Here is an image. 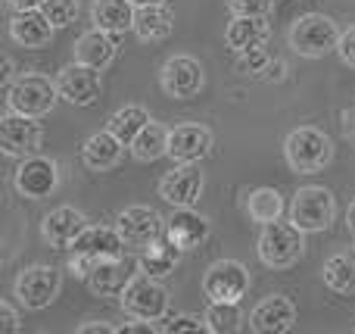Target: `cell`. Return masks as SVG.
Segmentation results:
<instances>
[{"label": "cell", "mask_w": 355, "mask_h": 334, "mask_svg": "<svg viewBox=\"0 0 355 334\" xmlns=\"http://www.w3.org/2000/svg\"><path fill=\"white\" fill-rule=\"evenodd\" d=\"M284 212V197L277 187H256L246 194V216L256 225H268L277 222Z\"/></svg>", "instance_id": "obj_30"}, {"label": "cell", "mask_w": 355, "mask_h": 334, "mask_svg": "<svg viewBox=\"0 0 355 334\" xmlns=\"http://www.w3.org/2000/svg\"><path fill=\"white\" fill-rule=\"evenodd\" d=\"M271 35L268 16H234L225 28V44L234 53H243V50L262 47Z\"/></svg>", "instance_id": "obj_22"}, {"label": "cell", "mask_w": 355, "mask_h": 334, "mask_svg": "<svg viewBox=\"0 0 355 334\" xmlns=\"http://www.w3.org/2000/svg\"><path fill=\"white\" fill-rule=\"evenodd\" d=\"M340 35L343 31L337 28V22L331 16H324V12H306V16H300L290 25L287 44L293 53L306 56V60H321V56L337 50Z\"/></svg>", "instance_id": "obj_3"}, {"label": "cell", "mask_w": 355, "mask_h": 334, "mask_svg": "<svg viewBox=\"0 0 355 334\" xmlns=\"http://www.w3.org/2000/svg\"><path fill=\"white\" fill-rule=\"evenodd\" d=\"M119 235L125 237L128 247H147V244L159 241V235L166 231V219L153 210V206H128L119 212L116 219Z\"/></svg>", "instance_id": "obj_14"}, {"label": "cell", "mask_w": 355, "mask_h": 334, "mask_svg": "<svg viewBox=\"0 0 355 334\" xmlns=\"http://www.w3.org/2000/svg\"><path fill=\"white\" fill-rule=\"evenodd\" d=\"M75 60L103 72V69L116 60V41H112V35L94 25L91 31H85V35L75 41Z\"/></svg>", "instance_id": "obj_23"}, {"label": "cell", "mask_w": 355, "mask_h": 334, "mask_svg": "<svg viewBox=\"0 0 355 334\" xmlns=\"http://www.w3.org/2000/svg\"><path fill=\"white\" fill-rule=\"evenodd\" d=\"M209 235H212V225L193 206H175V212L166 219V237L175 247H181L184 253L202 247L209 241Z\"/></svg>", "instance_id": "obj_15"}, {"label": "cell", "mask_w": 355, "mask_h": 334, "mask_svg": "<svg viewBox=\"0 0 355 334\" xmlns=\"http://www.w3.org/2000/svg\"><path fill=\"white\" fill-rule=\"evenodd\" d=\"M150 122H153V119H150V112L144 110L141 103H128V106H122V110L112 112L110 122H106V128H110L122 144H131Z\"/></svg>", "instance_id": "obj_28"}, {"label": "cell", "mask_w": 355, "mask_h": 334, "mask_svg": "<svg viewBox=\"0 0 355 334\" xmlns=\"http://www.w3.org/2000/svg\"><path fill=\"white\" fill-rule=\"evenodd\" d=\"M268 66H271V56L265 53L262 47L243 50V53H237V62H234V69H237L240 75H259V72H265Z\"/></svg>", "instance_id": "obj_34"}, {"label": "cell", "mask_w": 355, "mask_h": 334, "mask_svg": "<svg viewBox=\"0 0 355 334\" xmlns=\"http://www.w3.org/2000/svg\"><path fill=\"white\" fill-rule=\"evenodd\" d=\"M41 10L53 22V28H69L78 16V0H44Z\"/></svg>", "instance_id": "obj_33"}, {"label": "cell", "mask_w": 355, "mask_h": 334, "mask_svg": "<svg viewBox=\"0 0 355 334\" xmlns=\"http://www.w3.org/2000/svg\"><path fill=\"white\" fill-rule=\"evenodd\" d=\"M343 131L355 135V103H349V110H343Z\"/></svg>", "instance_id": "obj_42"}, {"label": "cell", "mask_w": 355, "mask_h": 334, "mask_svg": "<svg viewBox=\"0 0 355 334\" xmlns=\"http://www.w3.org/2000/svg\"><path fill=\"white\" fill-rule=\"evenodd\" d=\"M175 28V12L166 3H153V6H137L135 12V35L141 41L153 44V41H166Z\"/></svg>", "instance_id": "obj_26"}, {"label": "cell", "mask_w": 355, "mask_h": 334, "mask_svg": "<svg viewBox=\"0 0 355 334\" xmlns=\"http://www.w3.org/2000/svg\"><path fill=\"white\" fill-rule=\"evenodd\" d=\"M128 147L137 162H156L159 156H168V128H162L159 122H150Z\"/></svg>", "instance_id": "obj_31"}, {"label": "cell", "mask_w": 355, "mask_h": 334, "mask_svg": "<svg viewBox=\"0 0 355 334\" xmlns=\"http://www.w3.org/2000/svg\"><path fill=\"white\" fill-rule=\"evenodd\" d=\"M324 285L337 294H355V253L349 250H340V253L327 256L324 260Z\"/></svg>", "instance_id": "obj_29"}, {"label": "cell", "mask_w": 355, "mask_h": 334, "mask_svg": "<svg viewBox=\"0 0 355 334\" xmlns=\"http://www.w3.org/2000/svg\"><path fill=\"white\" fill-rule=\"evenodd\" d=\"M135 6H153V3H166V0H131Z\"/></svg>", "instance_id": "obj_45"}, {"label": "cell", "mask_w": 355, "mask_h": 334, "mask_svg": "<svg viewBox=\"0 0 355 334\" xmlns=\"http://www.w3.org/2000/svg\"><path fill=\"white\" fill-rule=\"evenodd\" d=\"M53 22L44 16V10H16L10 19V37L25 50H41L53 41Z\"/></svg>", "instance_id": "obj_20"}, {"label": "cell", "mask_w": 355, "mask_h": 334, "mask_svg": "<svg viewBox=\"0 0 355 334\" xmlns=\"http://www.w3.org/2000/svg\"><path fill=\"white\" fill-rule=\"evenodd\" d=\"M125 247H128V244H125V237L119 235V228H110V225H87V228L75 237V244L69 250H72L75 256H85V260H91L94 266H97L100 260L122 256Z\"/></svg>", "instance_id": "obj_17"}, {"label": "cell", "mask_w": 355, "mask_h": 334, "mask_svg": "<svg viewBox=\"0 0 355 334\" xmlns=\"http://www.w3.org/2000/svg\"><path fill=\"white\" fill-rule=\"evenodd\" d=\"M159 85L172 100H190L206 85V69H202V62L196 56L187 53L168 56L159 69Z\"/></svg>", "instance_id": "obj_10"}, {"label": "cell", "mask_w": 355, "mask_h": 334, "mask_svg": "<svg viewBox=\"0 0 355 334\" xmlns=\"http://www.w3.org/2000/svg\"><path fill=\"white\" fill-rule=\"evenodd\" d=\"M212 131L200 122H181L168 128V156L175 162H200L212 150Z\"/></svg>", "instance_id": "obj_16"}, {"label": "cell", "mask_w": 355, "mask_h": 334, "mask_svg": "<svg viewBox=\"0 0 355 334\" xmlns=\"http://www.w3.org/2000/svg\"><path fill=\"white\" fill-rule=\"evenodd\" d=\"M44 141V128L35 116H22V112H6L0 119V150L6 156H16V160H25V156L37 153Z\"/></svg>", "instance_id": "obj_11"}, {"label": "cell", "mask_w": 355, "mask_h": 334, "mask_svg": "<svg viewBox=\"0 0 355 334\" xmlns=\"http://www.w3.org/2000/svg\"><path fill=\"white\" fill-rule=\"evenodd\" d=\"M337 219V200L327 187L321 185H306L293 194L290 200V222L296 228H302L306 235H315V231H327Z\"/></svg>", "instance_id": "obj_5"}, {"label": "cell", "mask_w": 355, "mask_h": 334, "mask_svg": "<svg viewBox=\"0 0 355 334\" xmlns=\"http://www.w3.org/2000/svg\"><path fill=\"white\" fill-rule=\"evenodd\" d=\"M337 56H340V60H343V66L355 69V25H352V28H346L343 35H340Z\"/></svg>", "instance_id": "obj_37"}, {"label": "cell", "mask_w": 355, "mask_h": 334, "mask_svg": "<svg viewBox=\"0 0 355 334\" xmlns=\"http://www.w3.org/2000/svg\"><path fill=\"white\" fill-rule=\"evenodd\" d=\"M78 334H116V325H106V322H87V325H78Z\"/></svg>", "instance_id": "obj_40"}, {"label": "cell", "mask_w": 355, "mask_h": 334, "mask_svg": "<svg viewBox=\"0 0 355 334\" xmlns=\"http://www.w3.org/2000/svg\"><path fill=\"white\" fill-rule=\"evenodd\" d=\"M284 156L287 166L300 175H315L334 160V141L315 125H300L284 141Z\"/></svg>", "instance_id": "obj_2"}, {"label": "cell", "mask_w": 355, "mask_h": 334, "mask_svg": "<svg viewBox=\"0 0 355 334\" xmlns=\"http://www.w3.org/2000/svg\"><path fill=\"white\" fill-rule=\"evenodd\" d=\"M119 303L128 312L131 319H147V322H162L168 316V303H172V294L166 291L159 278L147 272H137L128 281L122 294H119Z\"/></svg>", "instance_id": "obj_4"}, {"label": "cell", "mask_w": 355, "mask_h": 334, "mask_svg": "<svg viewBox=\"0 0 355 334\" xmlns=\"http://www.w3.org/2000/svg\"><path fill=\"white\" fill-rule=\"evenodd\" d=\"M135 275L137 272H131V262L125 260V256H112V260H100L97 266L91 269L85 285L91 287V294H97V297H119Z\"/></svg>", "instance_id": "obj_21"}, {"label": "cell", "mask_w": 355, "mask_h": 334, "mask_svg": "<svg viewBox=\"0 0 355 334\" xmlns=\"http://www.w3.org/2000/svg\"><path fill=\"white\" fill-rule=\"evenodd\" d=\"M87 228V216L75 206H56L41 219V237L53 250H69L75 237Z\"/></svg>", "instance_id": "obj_19"}, {"label": "cell", "mask_w": 355, "mask_h": 334, "mask_svg": "<svg viewBox=\"0 0 355 334\" xmlns=\"http://www.w3.org/2000/svg\"><path fill=\"white\" fill-rule=\"evenodd\" d=\"M346 225H349V231L355 235V200L349 203V210H346Z\"/></svg>", "instance_id": "obj_44"}, {"label": "cell", "mask_w": 355, "mask_h": 334, "mask_svg": "<svg viewBox=\"0 0 355 334\" xmlns=\"http://www.w3.org/2000/svg\"><path fill=\"white\" fill-rule=\"evenodd\" d=\"M296 319H300V312H296L293 300L284 294H271L250 312V328L259 334H287L293 331Z\"/></svg>", "instance_id": "obj_18"}, {"label": "cell", "mask_w": 355, "mask_h": 334, "mask_svg": "<svg viewBox=\"0 0 355 334\" xmlns=\"http://www.w3.org/2000/svg\"><path fill=\"white\" fill-rule=\"evenodd\" d=\"M56 87H60V100H66V103L91 106V103H97L100 91H103V85H100V69L85 66V62L75 60L60 69Z\"/></svg>", "instance_id": "obj_12"}, {"label": "cell", "mask_w": 355, "mask_h": 334, "mask_svg": "<svg viewBox=\"0 0 355 334\" xmlns=\"http://www.w3.org/2000/svg\"><path fill=\"white\" fill-rule=\"evenodd\" d=\"M22 328V322H19V312L12 310V303H0V331H6V334H12V331H19Z\"/></svg>", "instance_id": "obj_39"}, {"label": "cell", "mask_w": 355, "mask_h": 334, "mask_svg": "<svg viewBox=\"0 0 355 334\" xmlns=\"http://www.w3.org/2000/svg\"><path fill=\"white\" fill-rule=\"evenodd\" d=\"M202 319H206V331H212V334H234L243 325L240 303H209Z\"/></svg>", "instance_id": "obj_32"}, {"label": "cell", "mask_w": 355, "mask_h": 334, "mask_svg": "<svg viewBox=\"0 0 355 334\" xmlns=\"http://www.w3.org/2000/svg\"><path fill=\"white\" fill-rule=\"evenodd\" d=\"M60 100V87H56V78L50 81L47 75L37 72H25L22 78H16L10 87H6V106L12 112H22V116H47L50 110Z\"/></svg>", "instance_id": "obj_6"}, {"label": "cell", "mask_w": 355, "mask_h": 334, "mask_svg": "<svg viewBox=\"0 0 355 334\" xmlns=\"http://www.w3.org/2000/svg\"><path fill=\"white\" fill-rule=\"evenodd\" d=\"M181 253L184 250L175 247L172 241H153L141 250V256H137V269L147 272V275H153V278H166V275L175 272Z\"/></svg>", "instance_id": "obj_27"}, {"label": "cell", "mask_w": 355, "mask_h": 334, "mask_svg": "<svg viewBox=\"0 0 355 334\" xmlns=\"http://www.w3.org/2000/svg\"><path fill=\"white\" fill-rule=\"evenodd\" d=\"M275 0H227L231 16H268Z\"/></svg>", "instance_id": "obj_35"}, {"label": "cell", "mask_w": 355, "mask_h": 334, "mask_svg": "<svg viewBox=\"0 0 355 334\" xmlns=\"http://www.w3.org/2000/svg\"><path fill=\"white\" fill-rule=\"evenodd\" d=\"M135 12H137V6L131 0H94L91 22L97 28L110 31V35H122V31L135 28Z\"/></svg>", "instance_id": "obj_24"}, {"label": "cell", "mask_w": 355, "mask_h": 334, "mask_svg": "<svg viewBox=\"0 0 355 334\" xmlns=\"http://www.w3.org/2000/svg\"><path fill=\"white\" fill-rule=\"evenodd\" d=\"M12 10H41L44 0H6Z\"/></svg>", "instance_id": "obj_41"}, {"label": "cell", "mask_w": 355, "mask_h": 334, "mask_svg": "<svg viewBox=\"0 0 355 334\" xmlns=\"http://www.w3.org/2000/svg\"><path fill=\"white\" fill-rule=\"evenodd\" d=\"M12 185H16V191L22 194L25 200H44L60 187V166H56V160H50V156L31 153L16 166Z\"/></svg>", "instance_id": "obj_9"}, {"label": "cell", "mask_w": 355, "mask_h": 334, "mask_svg": "<svg viewBox=\"0 0 355 334\" xmlns=\"http://www.w3.org/2000/svg\"><path fill=\"white\" fill-rule=\"evenodd\" d=\"M62 291V275L60 269L44 266V262H35V266H25L22 272L16 275V285H12V294L16 300L25 306V310H47Z\"/></svg>", "instance_id": "obj_8"}, {"label": "cell", "mask_w": 355, "mask_h": 334, "mask_svg": "<svg viewBox=\"0 0 355 334\" xmlns=\"http://www.w3.org/2000/svg\"><path fill=\"white\" fill-rule=\"evenodd\" d=\"M250 269L240 260H215L202 272V294L209 303H240L250 294Z\"/></svg>", "instance_id": "obj_7"}, {"label": "cell", "mask_w": 355, "mask_h": 334, "mask_svg": "<svg viewBox=\"0 0 355 334\" xmlns=\"http://www.w3.org/2000/svg\"><path fill=\"white\" fill-rule=\"evenodd\" d=\"M122 147L125 144L119 141L110 128H103V131H97V135H91L85 141V147H81V160H85V166L91 169V172H106V169H112L119 160H122Z\"/></svg>", "instance_id": "obj_25"}, {"label": "cell", "mask_w": 355, "mask_h": 334, "mask_svg": "<svg viewBox=\"0 0 355 334\" xmlns=\"http://www.w3.org/2000/svg\"><path fill=\"white\" fill-rule=\"evenodd\" d=\"M162 331V325H153L147 319H135V322H125V325H116V334H156Z\"/></svg>", "instance_id": "obj_38"}, {"label": "cell", "mask_w": 355, "mask_h": 334, "mask_svg": "<svg viewBox=\"0 0 355 334\" xmlns=\"http://www.w3.org/2000/svg\"><path fill=\"white\" fill-rule=\"evenodd\" d=\"M256 253L262 260V266L284 272V269H293L296 262L306 253V231L296 228L293 222H268L262 225V235H259Z\"/></svg>", "instance_id": "obj_1"}, {"label": "cell", "mask_w": 355, "mask_h": 334, "mask_svg": "<svg viewBox=\"0 0 355 334\" xmlns=\"http://www.w3.org/2000/svg\"><path fill=\"white\" fill-rule=\"evenodd\" d=\"M12 69H16V66H12V56H6V60H3V81H6V87L12 85Z\"/></svg>", "instance_id": "obj_43"}, {"label": "cell", "mask_w": 355, "mask_h": 334, "mask_svg": "<svg viewBox=\"0 0 355 334\" xmlns=\"http://www.w3.org/2000/svg\"><path fill=\"white\" fill-rule=\"evenodd\" d=\"M206 328V319L196 316V312H181V316L168 319L166 325H162V331L166 334H175V331H202Z\"/></svg>", "instance_id": "obj_36"}, {"label": "cell", "mask_w": 355, "mask_h": 334, "mask_svg": "<svg viewBox=\"0 0 355 334\" xmlns=\"http://www.w3.org/2000/svg\"><path fill=\"white\" fill-rule=\"evenodd\" d=\"M206 187V175L200 172L196 162H175L159 178V197L172 206H196Z\"/></svg>", "instance_id": "obj_13"}]
</instances>
